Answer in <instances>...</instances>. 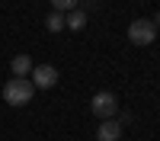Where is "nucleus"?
I'll return each mask as SVG.
<instances>
[{
  "label": "nucleus",
  "mask_w": 160,
  "mask_h": 141,
  "mask_svg": "<svg viewBox=\"0 0 160 141\" xmlns=\"http://www.w3.org/2000/svg\"><path fill=\"white\" fill-rule=\"evenodd\" d=\"M32 96H35V87H32L29 77H13V80L3 83V99L10 106H26Z\"/></svg>",
  "instance_id": "1"
},
{
  "label": "nucleus",
  "mask_w": 160,
  "mask_h": 141,
  "mask_svg": "<svg viewBox=\"0 0 160 141\" xmlns=\"http://www.w3.org/2000/svg\"><path fill=\"white\" fill-rule=\"evenodd\" d=\"M128 38H131V45H154L157 26L151 19H135V23L128 26Z\"/></svg>",
  "instance_id": "2"
},
{
  "label": "nucleus",
  "mask_w": 160,
  "mask_h": 141,
  "mask_svg": "<svg viewBox=\"0 0 160 141\" xmlns=\"http://www.w3.org/2000/svg\"><path fill=\"white\" fill-rule=\"evenodd\" d=\"M90 109L99 115V119L106 122V119H112V115L118 112V96L115 93H109V90H102V93H96L90 99Z\"/></svg>",
  "instance_id": "3"
},
{
  "label": "nucleus",
  "mask_w": 160,
  "mask_h": 141,
  "mask_svg": "<svg viewBox=\"0 0 160 141\" xmlns=\"http://www.w3.org/2000/svg\"><path fill=\"white\" fill-rule=\"evenodd\" d=\"M32 87L35 90L58 87V68H51V64H32Z\"/></svg>",
  "instance_id": "4"
},
{
  "label": "nucleus",
  "mask_w": 160,
  "mask_h": 141,
  "mask_svg": "<svg viewBox=\"0 0 160 141\" xmlns=\"http://www.w3.org/2000/svg\"><path fill=\"white\" fill-rule=\"evenodd\" d=\"M118 138H122V122H115V119H106L96 128V141H118Z\"/></svg>",
  "instance_id": "5"
},
{
  "label": "nucleus",
  "mask_w": 160,
  "mask_h": 141,
  "mask_svg": "<svg viewBox=\"0 0 160 141\" xmlns=\"http://www.w3.org/2000/svg\"><path fill=\"white\" fill-rule=\"evenodd\" d=\"M10 71H13V77H26V74H32V58L29 55H16L10 61Z\"/></svg>",
  "instance_id": "6"
},
{
  "label": "nucleus",
  "mask_w": 160,
  "mask_h": 141,
  "mask_svg": "<svg viewBox=\"0 0 160 141\" xmlns=\"http://www.w3.org/2000/svg\"><path fill=\"white\" fill-rule=\"evenodd\" d=\"M64 26L74 29V32H80V29L87 26V13H83V10H68V13H64Z\"/></svg>",
  "instance_id": "7"
},
{
  "label": "nucleus",
  "mask_w": 160,
  "mask_h": 141,
  "mask_svg": "<svg viewBox=\"0 0 160 141\" xmlns=\"http://www.w3.org/2000/svg\"><path fill=\"white\" fill-rule=\"evenodd\" d=\"M45 29H48V32H61V29H64V13L51 10V13H48V19H45Z\"/></svg>",
  "instance_id": "8"
},
{
  "label": "nucleus",
  "mask_w": 160,
  "mask_h": 141,
  "mask_svg": "<svg viewBox=\"0 0 160 141\" xmlns=\"http://www.w3.org/2000/svg\"><path fill=\"white\" fill-rule=\"evenodd\" d=\"M80 0H51V7H55L58 13H68V10H77Z\"/></svg>",
  "instance_id": "9"
},
{
  "label": "nucleus",
  "mask_w": 160,
  "mask_h": 141,
  "mask_svg": "<svg viewBox=\"0 0 160 141\" xmlns=\"http://www.w3.org/2000/svg\"><path fill=\"white\" fill-rule=\"evenodd\" d=\"M151 23H154V26H160V13H157V16H154V19H151Z\"/></svg>",
  "instance_id": "10"
}]
</instances>
